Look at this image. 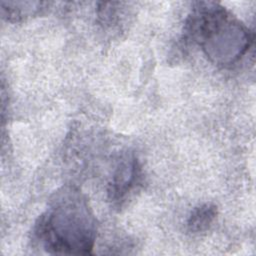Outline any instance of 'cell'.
Here are the masks:
<instances>
[{"mask_svg": "<svg viewBox=\"0 0 256 256\" xmlns=\"http://www.w3.org/2000/svg\"><path fill=\"white\" fill-rule=\"evenodd\" d=\"M33 232L50 254L87 255L96 240V218L87 198L79 190L65 187L54 193Z\"/></svg>", "mask_w": 256, "mask_h": 256, "instance_id": "obj_1", "label": "cell"}, {"mask_svg": "<svg viewBox=\"0 0 256 256\" xmlns=\"http://www.w3.org/2000/svg\"><path fill=\"white\" fill-rule=\"evenodd\" d=\"M184 26V41L201 47L215 65L230 66L249 50V29L225 7L215 2H196Z\"/></svg>", "mask_w": 256, "mask_h": 256, "instance_id": "obj_2", "label": "cell"}, {"mask_svg": "<svg viewBox=\"0 0 256 256\" xmlns=\"http://www.w3.org/2000/svg\"><path fill=\"white\" fill-rule=\"evenodd\" d=\"M142 178L141 165L134 155H125L118 162L108 185V198L117 206L127 200V197L140 184Z\"/></svg>", "mask_w": 256, "mask_h": 256, "instance_id": "obj_3", "label": "cell"}, {"mask_svg": "<svg viewBox=\"0 0 256 256\" xmlns=\"http://www.w3.org/2000/svg\"><path fill=\"white\" fill-rule=\"evenodd\" d=\"M217 213V207L213 203H204L195 207L187 219L188 232L192 234L206 232L215 221Z\"/></svg>", "mask_w": 256, "mask_h": 256, "instance_id": "obj_4", "label": "cell"}, {"mask_svg": "<svg viewBox=\"0 0 256 256\" xmlns=\"http://www.w3.org/2000/svg\"><path fill=\"white\" fill-rule=\"evenodd\" d=\"M43 2H1L3 17L9 21H21L41 10Z\"/></svg>", "mask_w": 256, "mask_h": 256, "instance_id": "obj_5", "label": "cell"}]
</instances>
